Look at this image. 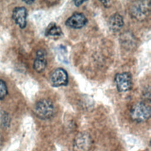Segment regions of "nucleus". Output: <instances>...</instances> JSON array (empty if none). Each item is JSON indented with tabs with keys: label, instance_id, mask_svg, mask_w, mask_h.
Returning a JSON list of instances; mask_svg holds the SVG:
<instances>
[{
	"label": "nucleus",
	"instance_id": "ddd939ff",
	"mask_svg": "<svg viewBox=\"0 0 151 151\" xmlns=\"http://www.w3.org/2000/svg\"><path fill=\"white\" fill-rule=\"evenodd\" d=\"M8 94V88L6 83L0 79V100H3Z\"/></svg>",
	"mask_w": 151,
	"mask_h": 151
},
{
	"label": "nucleus",
	"instance_id": "6e6552de",
	"mask_svg": "<svg viewBox=\"0 0 151 151\" xmlns=\"http://www.w3.org/2000/svg\"><path fill=\"white\" fill-rule=\"evenodd\" d=\"M12 17L15 24H17L20 28L23 29L26 27L27 11L25 7H15L12 11Z\"/></svg>",
	"mask_w": 151,
	"mask_h": 151
},
{
	"label": "nucleus",
	"instance_id": "20e7f679",
	"mask_svg": "<svg viewBox=\"0 0 151 151\" xmlns=\"http://www.w3.org/2000/svg\"><path fill=\"white\" fill-rule=\"evenodd\" d=\"M92 139L87 133H80L77 134L73 142L74 151H88L92 145Z\"/></svg>",
	"mask_w": 151,
	"mask_h": 151
},
{
	"label": "nucleus",
	"instance_id": "f3484780",
	"mask_svg": "<svg viewBox=\"0 0 151 151\" xmlns=\"http://www.w3.org/2000/svg\"><path fill=\"white\" fill-rule=\"evenodd\" d=\"M25 3H27V4H32L33 2H34V1H25Z\"/></svg>",
	"mask_w": 151,
	"mask_h": 151
},
{
	"label": "nucleus",
	"instance_id": "9b49d317",
	"mask_svg": "<svg viewBox=\"0 0 151 151\" xmlns=\"http://www.w3.org/2000/svg\"><path fill=\"white\" fill-rule=\"evenodd\" d=\"M121 44L122 45L127 49L129 48H133L135 44V39L133 35L131 32H125L120 36Z\"/></svg>",
	"mask_w": 151,
	"mask_h": 151
},
{
	"label": "nucleus",
	"instance_id": "2eb2a0df",
	"mask_svg": "<svg viewBox=\"0 0 151 151\" xmlns=\"http://www.w3.org/2000/svg\"><path fill=\"white\" fill-rule=\"evenodd\" d=\"M84 1H74V4H75V5H76V6H80V5H81L83 2H84Z\"/></svg>",
	"mask_w": 151,
	"mask_h": 151
},
{
	"label": "nucleus",
	"instance_id": "f257e3e1",
	"mask_svg": "<svg viewBox=\"0 0 151 151\" xmlns=\"http://www.w3.org/2000/svg\"><path fill=\"white\" fill-rule=\"evenodd\" d=\"M150 11V1H134L129 8V12L132 17L140 21L145 20L148 17Z\"/></svg>",
	"mask_w": 151,
	"mask_h": 151
},
{
	"label": "nucleus",
	"instance_id": "dca6fc26",
	"mask_svg": "<svg viewBox=\"0 0 151 151\" xmlns=\"http://www.w3.org/2000/svg\"><path fill=\"white\" fill-rule=\"evenodd\" d=\"M103 4V5L105 6H107V7H109V5L110 4V1H103L101 2Z\"/></svg>",
	"mask_w": 151,
	"mask_h": 151
},
{
	"label": "nucleus",
	"instance_id": "f8f14e48",
	"mask_svg": "<svg viewBox=\"0 0 151 151\" xmlns=\"http://www.w3.org/2000/svg\"><path fill=\"white\" fill-rule=\"evenodd\" d=\"M61 34V29L54 22L50 23L47 27L45 31V35L47 37H58Z\"/></svg>",
	"mask_w": 151,
	"mask_h": 151
},
{
	"label": "nucleus",
	"instance_id": "423d86ee",
	"mask_svg": "<svg viewBox=\"0 0 151 151\" xmlns=\"http://www.w3.org/2000/svg\"><path fill=\"white\" fill-rule=\"evenodd\" d=\"M51 84L54 87L66 86L68 81V76L67 71L62 68H57L53 70L50 77Z\"/></svg>",
	"mask_w": 151,
	"mask_h": 151
},
{
	"label": "nucleus",
	"instance_id": "1a4fd4ad",
	"mask_svg": "<svg viewBox=\"0 0 151 151\" xmlns=\"http://www.w3.org/2000/svg\"><path fill=\"white\" fill-rule=\"evenodd\" d=\"M46 52L44 50H39L37 51L36 57L34 61L33 67L37 73H42L47 66Z\"/></svg>",
	"mask_w": 151,
	"mask_h": 151
},
{
	"label": "nucleus",
	"instance_id": "f03ea898",
	"mask_svg": "<svg viewBox=\"0 0 151 151\" xmlns=\"http://www.w3.org/2000/svg\"><path fill=\"white\" fill-rule=\"evenodd\" d=\"M34 113L39 119L42 120L50 119L55 113L54 104L48 99H41L35 105Z\"/></svg>",
	"mask_w": 151,
	"mask_h": 151
},
{
	"label": "nucleus",
	"instance_id": "0eeeda50",
	"mask_svg": "<svg viewBox=\"0 0 151 151\" xmlns=\"http://www.w3.org/2000/svg\"><path fill=\"white\" fill-rule=\"evenodd\" d=\"M87 22V19L86 16L79 12L73 14L65 21V25L73 29H80L84 27Z\"/></svg>",
	"mask_w": 151,
	"mask_h": 151
},
{
	"label": "nucleus",
	"instance_id": "9d476101",
	"mask_svg": "<svg viewBox=\"0 0 151 151\" xmlns=\"http://www.w3.org/2000/svg\"><path fill=\"white\" fill-rule=\"evenodd\" d=\"M123 25V18L119 14H114L109 19L108 26L109 29L113 32H117L120 31L122 28Z\"/></svg>",
	"mask_w": 151,
	"mask_h": 151
},
{
	"label": "nucleus",
	"instance_id": "39448f33",
	"mask_svg": "<svg viewBox=\"0 0 151 151\" xmlns=\"http://www.w3.org/2000/svg\"><path fill=\"white\" fill-rule=\"evenodd\" d=\"M114 81L117 89L120 92H126L132 88V77L130 73L123 72L115 76Z\"/></svg>",
	"mask_w": 151,
	"mask_h": 151
},
{
	"label": "nucleus",
	"instance_id": "a211bd4d",
	"mask_svg": "<svg viewBox=\"0 0 151 151\" xmlns=\"http://www.w3.org/2000/svg\"><path fill=\"white\" fill-rule=\"evenodd\" d=\"M2 136H1V134H0V146L1 145V143H2Z\"/></svg>",
	"mask_w": 151,
	"mask_h": 151
},
{
	"label": "nucleus",
	"instance_id": "4468645a",
	"mask_svg": "<svg viewBox=\"0 0 151 151\" xmlns=\"http://www.w3.org/2000/svg\"><path fill=\"white\" fill-rule=\"evenodd\" d=\"M1 124L2 126H4L5 127H8L10 123V117L6 113H3L1 114Z\"/></svg>",
	"mask_w": 151,
	"mask_h": 151
},
{
	"label": "nucleus",
	"instance_id": "7ed1b4c3",
	"mask_svg": "<svg viewBox=\"0 0 151 151\" xmlns=\"http://www.w3.org/2000/svg\"><path fill=\"white\" fill-rule=\"evenodd\" d=\"M150 116V106L142 101L135 103L132 107L130 111L131 119L137 123H141L147 120Z\"/></svg>",
	"mask_w": 151,
	"mask_h": 151
}]
</instances>
